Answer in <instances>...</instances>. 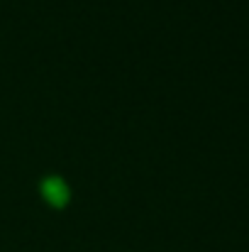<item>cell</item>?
Masks as SVG:
<instances>
[]
</instances>
